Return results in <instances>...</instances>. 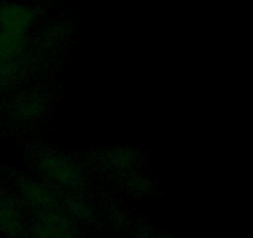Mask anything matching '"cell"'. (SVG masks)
<instances>
[{"label": "cell", "mask_w": 253, "mask_h": 238, "mask_svg": "<svg viewBox=\"0 0 253 238\" xmlns=\"http://www.w3.org/2000/svg\"><path fill=\"white\" fill-rule=\"evenodd\" d=\"M142 237H146V236L145 235H142ZM146 238H147V237H146ZM152 238H167V237H166V236L165 235H157V236H152ZM170 238V237H169Z\"/></svg>", "instance_id": "cell-3"}, {"label": "cell", "mask_w": 253, "mask_h": 238, "mask_svg": "<svg viewBox=\"0 0 253 238\" xmlns=\"http://www.w3.org/2000/svg\"><path fill=\"white\" fill-rule=\"evenodd\" d=\"M40 168L46 178L66 187H69V186L76 187L83 180L81 174L82 169L74 161L66 158H59L56 155L48 156L46 159H42Z\"/></svg>", "instance_id": "cell-1"}, {"label": "cell", "mask_w": 253, "mask_h": 238, "mask_svg": "<svg viewBox=\"0 0 253 238\" xmlns=\"http://www.w3.org/2000/svg\"><path fill=\"white\" fill-rule=\"evenodd\" d=\"M0 230L7 235H19L22 230V217L14 198L0 192Z\"/></svg>", "instance_id": "cell-2"}]
</instances>
